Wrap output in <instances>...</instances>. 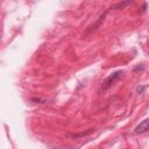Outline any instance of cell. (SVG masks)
<instances>
[{
  "label": "cell",
  "mask_w": 149,
  "mask_h": 149,
  "mask_svg": "<svg viewBox=\"0 0 149 149\" xmlns=\"http://www.w3.org/2000/svg\"><path fill=\"white\" fill-rule=\"evenodd\" d=\"M122 75H124V71H122V70H119V71L113 72L111 76H108V77L104 80V83H103V85H101V91H106L107 88L111 87V85H112L116 79L120 78Z\"/></svg>",
  "instance_id": "cell-1"
},
{
  "label": "cell",
  "mask_w": 149,
  "mask_h": 149,
  "mask_svg": "<svg viewBox=\"0 0 149 149\" xmlns=\"http://www.w3.org/2000/svg\"><path fill=\"white\" fill-rule=\"evenodd\" d=\"M148 129H149V118L144 119L143 121H141V122L135 127L134 133H135V134H142V133L147 132Z\"/></svg>",
  "instance_id": "cell-2"
},
{
  "label": "cell",
  "mask_w": 149,
  "mask_h": 149,
  "mask_svg": "<svg viewBox=\"0 0 149 149\" xmlns=\"http://www.w3.org/2000/svg\"><path fill=\"white\" fill-rule=\"evenodd\" d=\"M107 12H108V11H106V12H105V13H104L103 15H100V18H99V20H98V21H97V22H96V23H95V24H93L92 27H90V29H88V31H87V34H90V33H92V32H95V31H97V29H98V27L100 26V23H101V22H103V21L105 20V16H106V14H107Z\"/></svg>",
  "instance_id": "cell-3"
},
{
  "label": "cell",
  "mask_w": 149,
  "mask_h": 149,
  "mask_svg": "<svg viewBox=\"0 0 149 149\" xmlns=\"http://www.w3.org/2000/svg\"><path fill=\"white\" fill-rule=\"evenodd\" d=\"M132 4V1H122V3H118V4H115L112 8L113 10H124L126 6H129Z\"/></svg>",
  "instance_id": "cell-4"
},
{
  "label": "cell",
  "mask_w": 149,
  "mask_h": 149,
  "mask_svg": "<svg viewBox=\"0 0 149 149\" xmlns=\"http://www.w3.org/2000/svg\"><path fill=\"white\" fill-rule=\"evenodd\" d=\"M148 86H144V85H139L137 87H136V92L139 93V95H142L143 92H144V90L147 88Z\"/></svg>",
  "instance_id": "cell-5"
},
{
  "label": "cell",
  "mask_w": 149,
  "mask_h": 149,
  "mask_svg": "<svg viewBox=\"0 0 149 149\" xmlns=\"http://www.w3.org/2000/svg\"><path fill=\"white\" fill-rule=\"evenodd\" d=\"M143 70H144L143 64H139L137 67H135V68H134V71H135V72H137V71H143Z\"/></svg>",
  "instance_id": "cell-6"
},
{
  "label": "cell",
  "mask_w": 149,
  "mask_h": 149,
  "mask_svg": "<svg viewBox=\"0 0 149 149\" xmlns=\"http://www.w3.org/2000/svg\"><path fill=\"white\" fill-rule=\"evenodd\" d=\"M146 7H147V4H143V6H142V8H141V12H144V11H146Z\"/></svg>",
  "instance_id": "cell-7"
}]
</instances>
